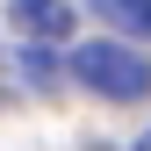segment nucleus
<instances>
[{"label": "nucleus", "mask_w": 151, "mask_h": 151, "mask_svg": "<svg viewBox=\"0 0 151 151\" xmlns=\"http://www.w3.org/2000/svg\"><path fill=\"white\" fill-rule=\"evenodd\" d=\"M137 151H151V129H144V137H137Z\"/></svg>", "instance_id": "obj_4"}, {"label": "nucleus", "mask_w": 151, "mask_h": 151, "mask_svg": "<svg viewBox=\"0 0 151 151\" xmlns=\"http://www.w3.org/2000/svg\"><path fill=\"white\" fill-rule=\"evenodd\" d=\"M93 7H101L115 29H137V36H151V0H93Z\"/></svg>", "instance_id": "obj_3"}, {"label": "nucleus", "mask_w": 151, "mask_h": 151, "mask_svg": "<svg viewBox=\"0 0 151 151\" xmlns=\"http://www.w3.org/2000/svg\"><path fill=\"white\" fill-rule=\"evenodd\" d=\"M7 22L22 36H36V43H65L72 36V7L65 0H7Z\"/></svg>", "instance_id": "obj_2"}, {"label": "nucleus", "mask_w": 151, "mask_h": 151, "mask_svg": "<svg viewBox=\"0 0 151 151\" xmlns=\"http://www.w3.org/2000/svg\"><path fill=\"white\" fill-rule=\"evenodd\" d=\"M72 79L93 86L101 101H144L151 93V58L122 36H101V43H79L72 50Z\"/></svg>", "instance_id": "obj_1"}]
</instances>
